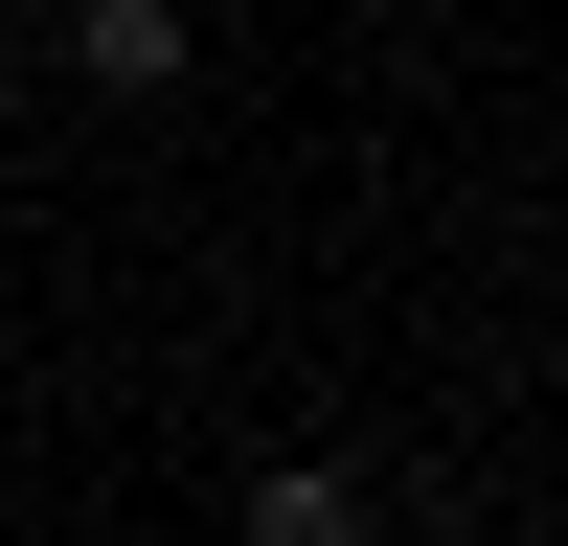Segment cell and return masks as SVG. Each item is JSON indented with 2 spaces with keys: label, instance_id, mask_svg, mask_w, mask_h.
<instances>
[{
  "label": "cell",
  "instance_id": "7a4b0ae2",
  "mask_svg": "<svg viewBox=\"0 0 568 546\" xmlns=\"http://www.w3.org/2000/svg\"><path fill=\"white\" fill-rule=\"evenodd\" d=\"M251 546H387V524H364L342 455H273V478H251Z\"/></svg>",
  "mask_w": 568,
  "mask_h": 546
},
{
  "label": "cell",
  "instance_id": "6da1fadb",
  "mask_svg": "<svg viewBox=\"0 0 568 546\" xmlns=\"http://www.w3.org/2000/svg\"><path fill=\"white\" fill-rule=\"evenodd\" d=\"M182 69H205V23H182V0H69V91H114V114H160Z\"/></svg>",
  "mask_w": 568,
  "mask_h": 546
}]
</instances>
